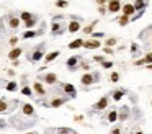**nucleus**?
Segmentation results:
<instances>
[{
    "label": "nucleus",
    "mask_w": 152,
    "mask_h": 134,
    "mask_svg": "<svg viewBox=\"0 0 152 134\" xmlns=\"http://www.w3.org/2000/svg\"><path fill=\"white\" fill-rule=\"evenodd\" d=\"M38 123V119H34V118H28L25 116V114H13L12 118H10V124L15 128V129L18 131H25V129H29V128H33L34 124Z\"/></svg>",
    "instance_id": "1"
},
{
    "label": "nucleus",
    "mask_w": 152,
    "mask_h": 134,
    "mask_svg": "<svg viewBox=\"0 0 152 134\" xmlns=\"http://www.w3.org/2000/svg\"><path fill=\"white\" fill-rule=\"evenodd\" d=\"M44 52H46V43H39V44L34 46V49L26 56V59H28V62L36 64V62H39V61L44 57Z\"/></svg>",
    "instance_id": "2"
},
{
    "label": "nucleus",
    "mask_w": 152,
    "mask_h": 134,
    "mask_svg": "<svg viewBox=\"0 0 152 134\" xmlns=\"http://www.w3.org/2000/svg\"><path fill=\"white\" fill-rule=\"evenodd\" d=\"M18 105H20L18 100H8V98L2 96V98H0V113L8 114V113H12V111H15Z\"/></svg>",
    "instance_id": "3"
},
{
    "label": "nucleus",
    "mask_w": 152,
    "mask_h": 134,
    "mask_svg": "<svg viewBox=\"0 0 152 134\" xmlns=\"http://www.w3.org/2000/svg\"><path fill=\"white\" fill-rule=\"evenodd\" d=\"M67 29V23L66 20H53V23H51V36H61V34L66 33Z\"/></svg>",
    "instance_id": "4"
},
{
    "label": "nucleus",
    "mask_w": 152,
    "mask_h": 134,
    "mask_svg": "<svg viewBox=\"0 0 152 134\" xmlns=\"http://www.w3.org/2000/svg\"><path fill=\"white\" fill-rule=\"evenodd\" d=\"M80 82H82V85H85V87L95 84V82H100V72H87V74L82 75Z\"/></svg>",
    "instance_id": "5"
},
{
    "label": "nucleus",
    "mask_w": 152,
    "mask_h": 134,
    "mask_svg": "<svg viewBox=\"0 0 152 134\" xmlns=\"http://www.w3.org/2000/svg\"><path fill=\"white\" fill-rule=\"evenodd\" d=\"M69 100H72L70 96H54V98H51V101H48V103H43V105H46L48 108H59V106L66 105Z\"/></svg>",
    "instance_id": "6"
},
{
    "label": "nucleus",
    "mask_w": 152,
    "mask_h": 134,
    "mask_svg": "<svg viewBox=\"0 0 152 134\" xmlns=\"http://www.w3.org/2000/svg\"><path fill=\"white\" fill-rule=\"evenodd\" d=\"M56 90H61L64 95L70 96V98H75V96H77V90H75V87L72 84H59L57 87H56Z\"/></svg>",
    "instance_id": "7"
},
{
    "label": "nucleus",
    "mask_w": 152,
    "mask_h": 134,
    "mask_svg": "<svg viewBox=\"0 0 152 134\" xmlns=\"http://www.w3.org/2000/svg\"><path fill=\"white\" fill-rule=\"evenodd\" d=\"M46 33V23H41V29L38 31V29H28L25 33L21 34V38L23 39H33V38H38V36H41V34Z\"/></svg>",
    "instance_id": "8"
},
{
    "label": "nucleus",
    "mask_w": 152,
    "mask_h": 134,
    "mask_svg": "<svg viewBox=\"0 0 152 134\" xmlns=\"http://www.w3.org/2000/svg\"><path fill=\"white\" fill-rule=\"evenodd\" d=\"M80 61H82L80 56H70V57L66 61V67L70 72H75L78 69V62H80Z\"/></svg>",
    "instance_id": "9"
},
{
    "label": "nucleus",
    "mask_w": 152,
    "mask_h": 134,
    "mask_svg": "<svg viewBox=\"0 0 152 134\" xmlns=\"http://www.w3.org/2000/svg\"><path fill=\"white\" fill-rule=\"evenodd\" d=\"M21 114H25V116H28V118H34V119H38L36 110H34V106L31 105V103H23V105H21Z\"/></svg>",
    "instance_id": "10"
},
{
    "label": "nucleus",
    "mask_w": 152,
    "mask_h": 134,
    "mask_svg": "<svg viewBox=\"0 0 152 134\" xmlns=\"http://www.w3.org/2000/svg\"><path fill=\"white\" fill-rule=\"evenodd\" d=\"M38 82H44L48 85H56L57 84V75L49 72V74H44V75H39L38 77Z\"/></svg>",
    "instance_id": "11"
},
{
    "label": "nucleus",
    "mask_w": 152,
    "mask_h": 134,
    "mask_svg": "<svg viewBox=\"0 0 152 134\" xmlns=\"http://www.w3.org/2000/svg\"><path fill=\"white\" fill-rule=\"evenodd\" d=\"M108 101H110V100H108L106 95L102 96V98H100V100L93 105V110H95V111H103L105 108H108Z\"/></svg>",
    "instance_id": "12"
},
{
    "label": "nucleus",
    "mask_w": 152,
    "mask_h": 134,
    "mask_svg": "<svg viewBox=\"0 0 152 134\" xmlns=\"http://www.w3.org/2000/svg\"><path fill=\"white\" fill-rule=\"evenodd\" d=\"M80 20H70L69 23H67V31L69 33H77V31H80Z\"/></svg>",
    "instance_id": "13"
},
{
    "label": "nucleus",
    "mask_w": 152,
    "mask_h": 134,
    "mask_svg": "<svg viewBox=\"0 0 152 134\" xmlns=\"http://www.w3.org/2000/svg\"><path fill=\"white\" fill-rule=\"evenodd\" d=\"M102 46V43L98 41V39H88V41H83V47L85 49H98V47Z\"/></svg>",
    "instance_id": "14"
},
{
    "label": "nucleus",
    "mask_w": 152,
    "mask_h": 134,
    "mask_svg": "<svg viewBox=\"0 0 152 134\" xmlns=\"http://www.w3.org/2000/svg\"><path fill=\"white\" fill-rule=\"evenodd\" d=\"M129 113H131L129 106H121V110L118 111V121H126L129 118Z\"/></svg>",
    "instance_id": "15"
},
{
    "label": "nucleus",
    "mask_w": 152,
    "mask_h": 134,
    "mask_svg": "<svg viewBox=\"0 0 152 134\" xmlns=\"http://www.w3.org/2000/svg\"><path fill=\"white\" fill-rule=\"evenodd\" d=\"M38 21H39V17L33 13V15H31V18H28V20L23 21V23H25V28L26 29H31V28H34V26L38 25Z\"/></svg>",
    "instance_id": "16"
},
{
    "label": "nucleus",
    "mask_w": 152,
    "mask_h": 134,
    "mask_svg": "<svg viewBox=\"0 0 152 134\" xmlns=\"http://www.w3.org/2000/svg\"><path fill=\"white\" fill-rule=\"evenodd\" d=\"M106 5H108V12L110 13H118L121 10V2H116V0H110Z\"/></svg>",
    "instance_id": "17"
},
{
    "label": "nucleus",
    "mask_w": 152,
    "mask_h": 134,
    "mask_svg": "<svg viewBox=\"0 0 152 134\" xmlns=\"http://www.w3.org/2000/svg\"><path fill=\"white\" fill-rule=\"evenodd\" d=\"M33 90H34V92H36L39 96H46V95H48V92H46V88L43 87V84H41V82H38V80H36V82L33 84Z\"/></svg>",
    "instance_id": "18"
},
{
    "label": "nucleus",
    "mask_w": 152,
    "mask_h": 134,
    "mask_svg": "<svg viewBox=\"0 0 152 134\" xmlns=\"http://www.w3.org/2000/svg\"><path fill=\"white\" fill-rule=\"evenodd\" d=\"M121 8H123V15H126V17H129V18H131L132 15L136 13L134 5H132V3H124L123 7H121Z\"/></svg>",
    "instance_id": "19"
},
{
    "label": "nucleus",
    "mask_w": 152,
    "mask_h": 134,
    "mask_svg": "<svg viewBox=\"0 0 152 134\" xmlns=\"http://www.w3.org/2000/svg\"><path fill=\"white\" fill-rule=\"evenodd\" d=\"M20 17H13V15H8V28L12 29H17L20 26Z\"/></svg>",
    "instance_id": "20"
},
{
    "label": "nucleus",
    "mask_w": 152,
    "mask_h": 134,
    "mask_svg": "<svg viewBox=\"0 0 152 134\" xmlns=\"http://www.w3.org/2000/svg\"><path fill=\"white\" fill-rule=\"evenodd\" d=\"M21 52H23L21 47H13V49L8 52V59H10V61H17V59L21 56Z\"/></svg>",
    "instance_id": "21"
},
{
    "label": "nucleus",
    "mask_w": 152,
    "mask_h": 134,
    "mask_svg": "<svg viewBox=\"0 0 152 134\" xmlns=\"http://www.w3.org/2000/svg\"><path fill=\"white\" fill-rule=\"evenodd\" d=\"M67 47H69V49H78V47H83V39H80V38L74 39V41H70L69 44H67Z\"/></svg>",
    "instance_id": "22"
},
{
    "label": "nucleus",
    "mask_w": 152,
    "mask_h": 134,
    "mask_svg": "<svg viewBox=\"0 0 152 134\" xmlns=\"http://www.w3.org/2000/svg\"><path fill=\"white\" fill-rule=\"evenodd\" d=\"M106 121L108 123H116L118 121V110H110V111H108Z\"/></svg>",
    "instance_id": "23"
},
{
    "label": "nucleus",
    "mask_w": 152,
    "mask_h": 134,
    "mask_svg": "<svg viewBox=\"0 0 152 134\" xmlns=\"http://www.w3.org/2000/svg\"><path fill=\"white\" fill-rule=\"evenodd\" d=\"M59 54H61L59 51H53V52H49V54H46V56H44V62L49 64V62H53V61H56Z\"/></svg>",
    "instance_id": "24"
},
{
    "label": "nucleus",
    "mask_w": 152,
    "mask_h": 134,
    "mask_svg": "<svg viewBox=\"0 0 152 134\" xmlns=\"http://www.w3.org/2000/svg\"><path fill=\"white\" fill-rule=\"evenodd\" d=\"M134 10L136 12H139V10H146V7H147V2L146 0H134Z\"/></svg>",
    "instance_id": "25"
},
{
    "label": "nucleus",
    "mask_w": 152,
    "mask_h": 134,
    "mask_svg": "<svg viewBox=\"0 0 152 134\" xmlns=\"http://www.w3.org/2000/svg\"><path fill=\"white\" fill-rule=\"evenodd\" d=\"M21 93H23L25 96H29V98H33V96H34L33 95V90H31V88H29L25 82H23V87H21Z\"/></svg>",
    "instance_id": "26"
},
{
    "label": "nucleus",
    "mask_w": 152,
    "mask_h": 134,
    "mask_svg": "<svg viewBox=\"0 0 152 134\" xmlns=\"http://www.w3.org/2000/svg\"><path fill=\"white\" fill-rule=\"evenodd\" d=\"M97 23H98V21H97V20H95V21H92L90 25H87L85 28L82 29V31H83V33H85V34H92V33H93V28H95V26H97Z\"/></svg>",
    "instance_id": "27"
},
{
    "label": "nucleus",
    "mask_w": 152,
    "mask_h": 134,
    "mask_svg": "<svg viewBox=\"0 0 152 134\" xmlns=\"http://www.w3.org/2000/svg\"><path fill=\"white\" fill-rule=\"evenodd\" d=\"M5 90H8V92H17L18 84L17 82H7V84H5Z\"/></svg>",
    "instance_id": "28"
},
{
    "label": "nucleus",
    "mask_w": 152,
    "mask_h": 134,
    "mask_svg": "<svg viewBox=\"0 0 152 134\" xmlns=\"http://www.w3.org/2000/svg\"><path fill=\"white\" fill-rule=\"evenodd\" d=\"M124 93H126V90H123V88H121V90H116V92H113V100L119 101L124 96Z\"/></svg>",
    "instance_id": "29"
},
{
    "label": "nucleus",
    "mask_w": 152,
    "mask_h": 134,
    "mask_svg": "<svg viewBox=\"0 0 152 134\" xmlns=\"http://www.w3.org/2000/svg\"><path fill=\"white\" fill-rule=\"evenodd\" d=\"M129 17H126V15H121V17L118 18V23H119V26H126L127 23H129Z\"/></svg>",
    "instance_id": "30"
},
{
    "label": "nucleus",
    "mask_w": 152,
    "mask_h": 134,
    "mask_svg": "<svg viewBox=\"0 0 152 134\" xmlns=\"http://www.w3.org/2000/svg\"><path fill=\"white\" fill-rule=\"evenodd\" d=\"M56 7H57V8H67V7H69V2H67V0H56Z\"/></svg>",
    "instance_id": "31"
},
{
    "label": "nucleus",
    "mask_w": 152,
    "mask_h": 134,
    "mask_svg": "<svg viewBox=\"0 0 152 134\" xmlns=\"http://www.w3.org/2000/svg\"><path fill=\"white\" fill-rule=\"evenodd\" d=\"M78 69H83V70H90L92 67H90V64L87 62V61H80V62H78Z\"/></svg>",
    "instance_id": "32"
},
{
    "label": "nucleus",
    "mask_w": 152,
    "mask_h": 134,
    "mask_svg": "<svg viewBox=\"0 0 152 134\" xmlns=\"http://www.w3.org/2000/svg\"><path fill=\"white\" fill-rule=\"evenodd\" d=\"M31 15H33L31 12H21V13H20V20H21V21H26L28 18H31Z\"/></svg>",
    "instance_id": "33"
},
{
    "label": "nucleus",
    "mask_w": 152,
    "mask_h": 134,
    "mask_svg": "<svg viewBox=\"0 0 152 134\" xmlns=\"http://www.w3.org/2000/svg\"><path fill=\"white\" fill-rule=\"evenodd\" d=\"M116 43H118V39H116V38H108L106 41H105V46H106V47H111V46H115Z\"/></svg>",
    "instance_id": "34"
},
{
    "label": "nucleus",
    "mask_w": 152,
    "mask_h": 134,
    "mask_svg": "<svg viewBox=\"0 0 152 134\" xmlns=\"http://www.w3.org/2000/svg\"><path fill=\"white\" fill-rule=\"evenodd\" d=\"M110 80H111V82H113V84H116V82H118V80H119V74H118V72H111V75H110Z\"/></svg>",
    "instance_id": "35"
},
{
    "label": "nucleus",
    "mask_w": 152,
    "mask_h": 134,
    "mask_svg": "<svg viewBox=\"0 0 152 134\" xmlns=\"http://www.w3.org/2000/svg\"><path fill=\"white\" fill-rule=\"evenodd\" d=\"M8 128V123H7V119H4V118H0V131H4Z\"/></svg>",
    "instance_id": "36"
},
{
    "label": "nucleus",
    "mask_w": 152,
    "mask_h": 134,
    "mask_svg": "<svg viewBox=\"0 0 152 134\" xmlns=\"http://www.w3.org/2000/svg\"><path fill=\"white\" fill-rule=\"evenodd\" d=\"M131 52H132L134 56H137V54H139V46H137L136 43H132V44H131Z\"/></svg>",
    "instance_id": "37"
},
{
    "label": "nucleus",
    "mask_w": 152,
    "mask_h": 134,
    "mask_svg": "<svg viewBox=\"0 0 152 134\" xmlns=\"http://www.w3.org/2000/svg\"><path fill=\"white\" fill-rule=\"evenodd\" d=\"M144 61H146V66H147V64H152V52H147V54L144 56Z\"/></svg>",
    "instance_id": "38"
},
{
    "label": "nucleus",
    "mask_w": 152,
    "mask_h": 134,
    "mask_svg": "<svg viewBox=\"0 0 152 134\" xmlns=\"http://www.w3.org/2000/svg\"><path fill=\"white\" fill-rule=\"evenodd\" d=\"M102 67H103V69H110V67H113V62H110V61H103Z\"/></svg>",
    "instance_id": "39"
},
{
    "label": "nucleus",
    "mask_w": 152,
    "mask_h": 134,
    "mask_svg": "<svg viewBox=\"0 0 152 134\" xmlns=\"http://www.w3.org/2000/svg\"><path fill=\"white\" fill-rule=\"evenodd\" d=\"M17 43H18V38H17V36H13V38H10L8 44H10V46H17Z\"/></svg>",
    "instance_id": "40"
},
{
    "label": "nucleus",
    "mask_w": 152,
    "mask_h": 134,
    "mask_svg": "<svg viewBox=\"0 0 152 134\" xmlns=\"http://www.w3.org/2000/svg\"><path fill=\"white\" fill-rule=\"evenodd\" d=\"M134 66H146V61H144V57L137 59V61H134Z\"/></svg>",
    "instance_id": "41"
},
{
    "label": "nucleus",
    "mask_w": 152,
    "mask_h": 134,
    "mask_svg": "<svg viewBox=\"0 0 152 134\" xmlns=\"http://www.w3.org/2000/svg\"><path fill=\"white\" fill-rule=\"evenodd\" d=\"M92 36H93V39H100V38H103L105 34L103 33H92Z\"/></svg>",
    "instance_id": "42"
},
{
    "label": "nucleus",
    "mask_w": 152,
    "mask_h": 134,
    "mask_svg": "<svg viewBox=\"0 0 152 134\" xmlns=\"http://www.w3.org/2000/svg\"><path fill=\"white\" fill-rule=\"evenodd\" d=\"M110 134H121V128H113Z\"/></svg>",
    "instance_id": "43"
},
{
    "label": "nucleus",
    "mask_w": 152,
    "mask_h": 134,
    "mask_svg": "<svg viewBox=\"0 0 152 134\" xmlns=\"http://www.w3.org/2000/svg\"><path fill=\"white\" fill-rule=\"evenodd\" d=\"M95 61H97V62H100V64H102L103 62V61H105V57H103V56H95Z\"/></svg>",
    "instance_id": "44"
},
{
    "label": "nucleus",
    "mask_w": 152,
    "mask_h": 134,
    "mask_svg": "<svg viewBox=\"0 0 152 134\" xmlns=\"http://www.w3.org/2000/svg\"><path fill=\"white\" fill-rule=\"evenodd\" d=\"M98 12L102 13V15H105V13H106V8H105V5H100V7H98Z\"/></svg>",
    "instance_id": "45"
},
{
    "label": "nucleus",
    "mask_w": 152,
    "mask_h": 134,
    "mask_svg": "<svg viewBox=\"0 0 152 134\" xmlns=\"http://www.w3.org/2000/svg\"><path fill=\"white\" fill-rule=\"evenodd\" d=\"M95 2L98 3V7H100V5H106L108 3V0H95Z\"/></svg>",
    "instance_id": "46"
},
{
    "label": "nucleus",
    "mask_w": 152,
    "mask_h": 134,
    "mask_svg": "<svg viewBox=\"0 0 152 134\" xmlns=\"http://www.w3.org/2000/svg\"><path fill=\"white\" fill-rule=\"evenodd\" d=\"M103 51H105L106 54H113V49H111V47H106V46H105V49H103Z\"/></svg>",
    "instance_id": "47"
},
{
    "label": "nucleus",
    "mask_w": 152,
    "mask_h": 134,
    "mask_svg": "<svg viewBox=\"0 0 152 134\" xmlns=\"http://www.w3.org/2000/svg\"><path fill=\"white\" fill-rule=\"evenodd\" d=\"M83 119V116H80V114H78V116H75V121H82Z\"/></svg>",
    "instance_id": "48"
},
{
    "label": "nucleus",
    "mask_w": 152,
    "mask_h": 134,
    "mask_svg": "<svg viewBox=\"0 0 152 134\" xmlns=\"http://www.w3.org/2000/svg\"><path fill=\"white\" fill-rule=\"evenodd\" d=\"M25 134H38L36 131H29V133H25Z\"/></svg>",
    "instance_id": "49"
},
{
    "label": "nucleus",
    "mask_w": 152,
    "mask_h": 134,
    "mask_svg": "<svg viewBox=\"0 0 152 134\" xmlns=\"http://www.w3.org/2000/svg\"><path fill=\"white\" fill-rule=\"evenodd\" d=\"M147 69H152V64H147Z\"/></svg>",
    "instance_id": "50"
},
{
    "label": "nucleus",
    "mask_w": 152,
    "mask_h": 134,
    "mask_svg": "<svg viewBox=\"0 0 152 134\" xmlns=\"http://www.w3.org/2000/svg\"><path fill=\"white\" fill-rule=\"evenodd\" d=\"M70 134H78V133H77V131H74V129H72V133H70Z\"/></svg>",
    "instance_id": "51"
},
{
    "label": "nucleus",
    "mask_w": 152,
    "mask_h": 134,
    "mask_svg": "<svg viewBox=\"0 0 152 134\" xmlns=\"http://www.w3.org/2000/svg\"><path fill=\"white\" fill-rule=\"evenodd\" d=\"M134 134H144V133H142V131H137V133H134Z\"/></svg>",
    "instance_id": "52"
},
{
    "label": "nucleus",
    "mask_w": 152,
    "mask_h": 134,
    "mask_svg": "<svg viewBox=\"0 0 152 134\" xmlns=\"http://www.w3.org/2000/svg\"><path fill=\"white\" fill-rule=\"evenodd\" d=\"M0 29H2V21H0Z\"/></svg>",
    "instance_id": "53"
},
{
    "label": "nucleus",
    "mask_w": 152,
    "mask_h": 134,
    "mask_svg": "<svg viewBox=\"0 0 152 134\" xmlns=\"http://www.w3.org/2000/svg\"><path fill=\"white\" fill-rule=\"evenodd\" d=\"M151 46H152V38H151Z\"/></svg>",
    "instance_id": "54"
},
{
    "label": "nucleus",
    "mask_w": 152,
    "mask_h": 134,
    "mask_svg": "<svg viewBox=\"0 0 152 134\" xmlns=\"http://www.w3.org/2000/svg\"><path fill=\"white\" fill-rule=\"evenodd\" d=\"M116 2H121V0H116Z\"/></svg>",
    "instance_id": "55"
}]
</instances>
